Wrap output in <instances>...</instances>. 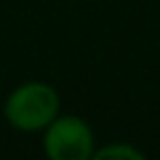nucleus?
I'll return each mask as SVG.
<instances>
[{"label":"nucleus","mask_w":160,"mask_h":160,"mask_svg":"<svg viewBox=\"0 0 160 160\" xmlns=\"http://www.w3.org/2000/svg\"><path fill=\"white\" fill-rule=\"evenodd\" d=\"M61 113V97L54 85L45 80L19 82L2 101V118L17 132H42Z\"/></svg>","instance_id":"nucleus-1"},{"label":"nucleus","mask_w":160,"mask_h":160,"mask_svg":"<svg viewBox=\"0 0 160 160\" xmlns=\"http://www.w3.org/2000/svg\"><path fill=\"white\" fill-rule=\"evenodd\" d=\"M40 134L42 153L50 160H92L97 148L94 130L75 113H59Z\"/></svg>","instance_id":"nucleus-2"},{"label":"nucleus","mask_w":160,"mask_h":160,"mask_svg":"<svg viewBox=\"0 0 160 160\" xmlns=\"http://www.w3.org/2000/svg\"><path fill=\"white\" fill-rule=\"evenodd\" d=\"M92 158L97 160H144L146 153L139 151L137 146L127 144V141H111L106 146H97L94 148V155Z\"/></svg>","instance_id":"nucleus-3"}]
</instances>
